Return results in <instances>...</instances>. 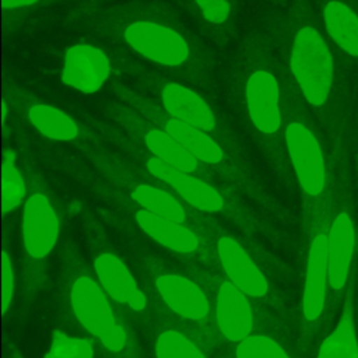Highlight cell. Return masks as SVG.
Segmentation results:
<instances>
[{"mask_svg": "<svg viewBox=\"0 0 358 358\" xmlns=\"http://www.w3.org/2000/svg\"><path fill=\"white\" fill-rule=\"evenodd\" d=\"M289 66L305 99L323 105L333 84V59L323 36L313 27H302L292 42Z\"/></svg>", "mask_w": 358, "mask_h": 358, "instance_id": "cell-1", "label": "cell"}, {"mask_svg": "<svg viewBox=\"0 0 358 358\" xmlns=\"http://www.w3.org/2000/svg\"><path fill=\"white\" fill-rule=\"evenodd\" d=\"M71 308L80 324L94 334L105 348L120 352L126 333L117 324L112 308L101 288L90 277H78L71 287Z\"/></svg>", "mask_w": 358, "mask_h": 358, "instance_id": "cell-2", "label": "cell"}, {"mask_svg": "<svg viewBox=\"0 0 358 358\" xmlns=\"http://www.w3.org/2000/svg\"><path fill=\"white\" fill-rule=\"evenodd\" d=\"M122 36L134 52L162 66L179 67L190 56L189 43L183 35L159 22L131 21L124 25Z\"/></svg>", "mask_w": 358, "mask_h": 358, "instance_id": "cell-3", "label": "cell"}, {"mask_svg": "<svg viewBox=\"0 0 358 358\" xmlns=\"http://www.w3.org/2000/svg\"><path fill=\"white\" fill-rule=\"evenodd\" d=\"M285 143L301 187L309 196H319L326 185V165L316 137L306 126L294 122L287 126Z\"/></svg>", "mask_w": 358, "mask_h": 358, "instance_id": "cell-4", "label": "cell"}, {"mask_svg": "<svg viewBox=\"0 0 358 358\" xmlns=\"http://www.w3.org/2000/svg\"><path fill=\"white\" fill-rule=\"evenodd\" d=\"M109 71V60L101 49L88 43H78L66 52L62 80L77 91L94 94L108 80Z\"/></svg>", "mask_w": 358, "mask_h": 358, "instance_id": "cell-5", "label": "cell"}, {"mask_svg": "<svg viewBox=\"0 0 358 358\" xmlns=\"http://www.w3.org/2000/svg\"><path fill=\"white\" fill-rule=\"evenodd\" d=\"M59 236V220L49 201L41 193L32 194L22 214V239L29 256L42 259L48 256Z\"/></svg>", "mask_w": 358, "mask_h": 358, "instance_id": "cell-6", "label": "cell"}, {"mask_svg": "<svg viewBox=\"0 0 358 358\" xmlns=\"http://www.w3.org/2000/svg\"><path fill=\"white\" fill-rule=\"evenodd\" d=\"M245 96L253 126L263 134H274L281 124L275 77L267 70L255 71L246 81Z\"/></svg>", "mask_w": 358, "mask_h": 358, "instance_id": "cell-7", "label": "cell"}, {"mask_svg": "<svg viewBox=\"0 0 358 358\" xmlns=\"http://www.w3.org/2000/svg\"><path fill=\"white\" fill-rule=\"evenodd\" d=\"M147 169L151 175L173 187L182 199H185L197 210L215 213L220 211L224 206V200L220 192L211 185L192 176L190 172L178 169L154 155L148 158Z\"/></svg>", "mask_w": 358, "mask_h": 358, "instance_id": "cell-8", "label": "cell"}, {"mask_svg": "<svg viewBox=\"0 0 358 358\" xmlns=\"http://www.w3.org/2000/svg\"><path fill=\"white\" fill-rule=\"evenodd\" d=\"M220 263L231 281L243 294L262 298L268 291V282L249 253L231 236H222L217 243Z\"/></svg>", "mask_w": 358, "mask_h": 358, "instance_id": "cell-9", "label": "cell"}, {"mask_svg": "<svg viewBox=\"0 0 358 358\" xmlns=\"http://www.w3.org/2000/svg\"><path fill=\"white\" fill-rule=\"evenodd\" d=\"M159 96L164 110L171 116L207 133L215 129L217 120L213 109L193 90L178 83H165Z\"/></svg>", "mask_w": 358, "mask_h": 358, "instance_id": "cell-10", "label": "cell"}, {"mask_svg": "<svg viewBox=\"0 0 358 358\" xmlns=\"http://www.w3.org/2000/svg\"><path fill=\"white\" fill-rule=\"evenodd\" d=\"M327 282V235L319 234L312 241L306 264V277L302 295V312L306 320L313 322L322 315L326 303Z\"/></svg>", "mask_w": 358, "mask_h": 358, "instance_id": "cell-11", "label": "cell"}, {"mask_svg": "<svg viewBox=\"0 0 358 358\" xmlns=\"http://www.w3.org/2000/svg\"><path fill=\"white\" fill-rule=\"evenodd\" d=\"M155 287L166 306L178 316L203 320L208 315V299L192 280L178 274H162L155 280Z\"/></svg>", "mask_w": 358, "mask_h": 358, "instance_id": "cell-12", "label": "cell"}, {"mask_svg": "<svg viewBox=\"0 0 358 358\" xmlns=\"http://www.w3.org/2000/svg\"><path fill=\"white\" fill-rule=\"evenodd\" d=\"M217 323L221 334L229 341H241L253 330V312L246 294L231 281L220 285L217 295Z\"/></svg>", "mask_w": 358, "mask_h": 358, "instance_id": "cell-13", "label": "cell"}, {"mask_svg": "<svg viewBox=\"0 0 358 358\" xmlns=\"http://www.w3.org/2000/svg\"><path fill=\"white\" fill-rule=\"evenodd\" d=\"M94 267L101 285L112 299L126 303L133 310H143L145 308V295L137 287L131 271L119 257L102 253L95 259Z\"/></svg>", "mask_w": 358, "mask_h": 358, "instance_id": "cell-14", "label": "cell"}, {"mask_svg": "<svg viewBox=\"0 0 358 358\" xmlns=\"http://www.w3.org/2000/svg\"><path fill=\"white\" fill-rule=\"evenodd\" d=\"M355 248V231L347 213L334 218L327 235V266L329 284L333 289H343L347 284Z\"/></svg>", "mask_w": 358, "mask_h": 358, "instance_id": "cell-15", "label": "cell"}, {"mask_svg": "<svg viewBox=\"0 0 358 358\" xmlns=\"http://www.w3.org/2000/svg\"><path fill=\"white\" fill-rule=\"evenodd\" d=\"M136 221L150 238L173 252L192 253L199 248L197 235L182 222L155 215L144 208L136 213Z\"/></svg>", "mask_w": 358, "mask_h": 358, "instance_id": "cell-16", "label": "cell"}, {"mask_svg": "<svg viewBox=\"0 0 358 358\" xmlns=\"http://www.w3.org/2000/svg\"><path fill=\"white\" fill-rule=\"evenodd\" d=\"M162 127L178 140L196 159L206 164H218L224 158L220 144L207 134V131L190 126L169 113L164 112Z\"/></svg>", "mask_w": 358, "mask_h": 358, "instance_id": "cell-17", "label": "cell"}, {"mask_svg": "<svg viewBox=\"0 0 358 358\" xmlns=\"http://www.w3.org/2000/svg\"><path fill=\"white\" fill-rule=\"evenodd\" d=\"M327 34L350 56L358 57V15L347 4L331 0L323 10Z\"/></svg>", "mask_w": 358, "mask_h": 358, "instance_id": "cell-18", "label": "cell"}, {"mask_svg": "<svg viewBox=\"0 0 358 358\" xmlns=\"http://www.w3.org/2000/svg\"><path fill=\"white\" fill-rule=\"evenodd\" d=\"M143 140L148 151L164 162L190 173L197 168V159L164 127H145Z\"/></svg>", "mask_w": 358, "mask_h": 358, "instance_id": "cell-19", "label": "cell"}, {"mask_svg": "<svg viewBox=\"0 0 358 358\" xmlns=\"http://www.w3.org/2000/svg\"><path fill=\"white\" fill-rule=\"evenodd\" d=\"M31 124L45 137L56 141H70L78 136L76 122L63 110L48 103H32L27 110Z\"/></svg>", "mask_w": 358, "mask_h": 358, "instance_id": "cell-20", "label": "cell"}, {"mask_svg": "<svg viewBox=\"0 0 358 358\" xmlns=\"http://www.w3.org/2000/svg\"><path fill=\"white\" fill-rule=\"evenodd\" d=\"M316 358H358V338L350 305L345 306L336 329L320 344Z\"/></svg>", "mask_w": 358, "mask_h": 358, "instance_id": "cell-21", "label": "cell"}, {"mask_svg": "<svg viewBox=\"0 0 358 358\" xmlns=\"http://www.w3.org/2000/svg\"><path fill=\"white\" fill-rule=\"evenodd\" d=\"M131 197L144 210L155 215L169 218L178 222H183L186 218V213L180 203L165 190L157 189L150 185H140L133 190Z\"/></svg>", "mask_w": 358, "mask_h": 358, "instance_id": "cell-22", "label": "cell"}, {"mask_svg": "<svg viewBox=\"0 0 358 358\" xmlns=\"http://www.w3.org/2000/svg\"><path fill=\"white\" fill-rule=\"evenodd\" d=\"M157 358H207L185 334L176 330L162 331L155 341Z\"/></svg>", "mask_w": 358, "mask_h": 358, "instance_id": "cell-23", "label": "cell"}, {"mask_svg": "<svg viewBox=\"0 0 358 358\" xmlns=\"http://www.w3.org/2000/svg\"><path fill=\"white\" fill-rule=\"evenodd\" d=\"M25 196V183L14 165L11 157H6L3 162L1 173V207L3 213H8L15 208Z\"/></svg>", "mask_w": 358, "mask_h": 358, "instance_id": "cell-24", "label": "cell"}, {"mask_svg": "<svg viewBox=\"0 0 358 358\" xmlns=\"http://www.w3.org/2000/svg\"><path fill=\"white\" fill-rule=\"evenodd\" d=\"M235 358H289L285 350L264 334H249L241 340L235 350Z\"/></svg>", "mask_w": 358, "mask_h": 358, "instance_id": "cell-25", "label": "cell"}, {"mask_svg": "<svg viewBox=\"0 0 358 358\" xmlns=\"http://www.w3.org/2000/svg\"><path fill=\"white\" fill-rule=\"evenodd\" d=\"M45 358H94V352L88 341L56 330L52 334V345Z\"/></svg>", "mask_w": 358, "mask_h": 358, "instance_id": "cell-26", "label": "cell"}, {"mask_svg": "<svg viewBox=\"0 0 358 358\" xmlns=\"http://www.w3.org/2000/svg\"><path fill=\"white\" fill-rule=\"evenodd\" d=\"M201 15L211 24H222L227 21L231 7L229 0H194Z\"/></svg>", "mask_w": 358, "mask_h": 358, "instance_id": "cell-27", "label": "cell"}, {"mask_svg": "<svg viewBox=\"0 0 358 358\" xmlns=\"http://www.w3.org/2000/svg\"><path fill=\"white\" fill-rule=\"evenodd\" d=\"M1 310L6 312L14 292V273L6 252L1 255Z\"/></svg>", "mask_w": 358, "mask_h": 358, "instance_id": "cell-28", "label": "cell"}, {"mask_svg": "<svg viewBox=\"0 0 358 358\" xmlns=\"http://www.w3.org/2000/svg\"><path fill=\"white\" fill-rule=\"evenodd\" d=\"M36 1L38 0H3V8L4 10H14V8L31 6V4L36 3Z\"/></svg>", "mask_w": 358, "mask_h": 358, "instance_id": "cell-29", "label": "cell"}]
</instances>
